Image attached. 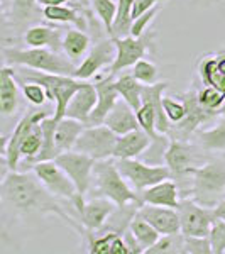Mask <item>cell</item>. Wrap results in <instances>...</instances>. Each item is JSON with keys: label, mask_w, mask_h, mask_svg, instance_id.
Returning <instances> with one entry per match:
<instances>
[{"label": "cell", "mask_w": 225, "mask_h": 254, "mask_svg": "<svg viewBox=\"0 0 225 254\" xmlns=\"http://www.w3.org/2000/svg\"><path fill=\"white\" fill-rule=\"evenodd\" d=\"M95 88H97V105L93 109V112L90 114L87 126H100L105 122V117L109 116V112L113 109V105L117 104V100L120 98L118 90L115 87V76H112L109 73L105 78L98 76L95 80Z\"/></svg>", "instance_id": "e0dca14e"}, {"label": "cell", "mask_w": 225, "mask_h": 254, "mask_svg": "<svg viewBox=\"0 0 225 254\" xmlns=\"http://www.w3.org/2000/svg\"><path fill=\"white\" fill-rule=\"evenodd\" d=\"M55 161L66 171V175L75 182L80 195L87 196L92 187L93 180V168H95V159L90 158L88 154H83L80 151H66L55 158Z\"/></svg>", "instance_id": "5bb4252c"}, {"label": "cell", "mask_w": 225, "mask_h": 254, "mask_svg": "<svg viewBox=\"0 0 225 254\" xmlns=\"http://www.w3.org/2000/svg\"><path fill=\"white\" fill-rule=\"evenodd\" d=\"M117 207L118 205H115L110 198L92 196L90 200H85L83 207L78 210V219L85 231H102Z\"/></svg>", "instance_id": "2e32d148"}, {"label": "cell", "mask_w": 225, "mask_h": 254, "mask_svg": "<svg viewBox=\"0 0 225 254\" xmlns=\"http://www.w3.org/2000/svg\"><path fill=\"white\" fill-rule=\"evenodd\" d=\"M163 109H165L166 117L169 119L171 126L181 122L186 116V104L181 95L176 97H163Z\"/></svg>", "instance_id": "f35d334b"}, {"label": "cell", "mask_w": 225, "mask_h": 254, "mask_svg": "<svg viewBox=\"0 0 225 254\" xmlns=\"http://www.w3.org/2000/svg\"><path fill=\"white\" fill-rule=\"evenodd\" d=\"M87 124L76 121V119L63 117L56 126L55 130V146H56V154L66 153V151L75 149V144L78 141L80 134L83 132V129Z\"/></svg>", "instance_id": "f1b7e54d"}, {"label": "cell", "mask_w": 225, "mask_h": 254, "mask_svg": "<svg viewBox=\"0 0 225 254\" xmlns=\"http://www.w3.org/2000/svg\"><path fill=\"white\" fill-rule=\"evenodd\" d=\"M215 215H217V219H222V220H225V200H222V202L219 203L215 208Z\"/></svg>", "instance_id": "7dc6e473"}, {"label": "cell", "mask_w": 225, "mask_h": 254, "mask_svg": "<svg viewBox=\"0 0 225 254\" xmlns=\"http://www.w3.org/2000/svg\"><path fill=\"white\" fill-rule=\"evenodd\" d=\"M129 231L136 236V239L141 243V246L144 248V253L151 248L153 244H156V241L161 237V234L153 227L147 220L142 217L139 212H136V215L132 217L129 224Z\"/></svg>", "instance_id": "836d02e7"}, {"label": "cell", "mask_w": 225, "mask_h": 254, "mask_svg": "<svg viewBox=\"0 0 225 254\" xmlns=\"http://www.w3.org/2000/svg\"><path fill=\"white\" fill-rule=\"evenodd\" d=\"M193 2H200V3H205V5H210V3H215L219 0H193Z\"/></svg>", "instance_id": "c3c4849f"}, {"label": "cell", "mask_w": 225, "mask_h": 254, "mask_svg": "<svg viewBox=\"0 0 225 254\" xmlns=\"http://www.w3.org/2000/svg\"><path fill=\"white\" fill-rule=\"evenodd\" d=\"M105 126L109 129H112L117 136H122V134H127L130 130L139 129V122H137V116L136 110H134L124 98H118L117 104L113 105V109L109 112V116L105 117Z\"/></svg>", "instance_id": "484cf974"}, {"label": "cell", "mask_w": 225, "mask_h": 254, "mask_svg": "<svg viewBox=\"0 0 225 254\" xmlns=\"http://www.w3.org/2000/svg\"><path fill=\"white\" fill-rule=\"evenodd\" d=\"M181 219V234L195 237H210L217 215L214 208L200 205L193 198H181L178 207Z\"/></svg>", "instance_id": "7c38bea8"}, {"label": "cell", "mask_w": 225, "mask_h": 254, "mask_svg": "<svg viewBox=\"0 0 225 254\" xmlns=\"http://www.w3.org/2000/svg\"><path fill=\"white\" fill-rule=\"evenodd\" d=\"M137 212L153 225L161 236L166 234H179L181 232V219H179L178 208L161 207V205H149L142 203Z\"/></svg>", "instance_id": "ac0fdd59"}, {"label": "cell", "mask_w": 225, "mask_h": 254, "mask_svg": "<svg viewBox=\"0 0 225 254\" xmlns=\"http://www.w3.org/2000/svg\"><path fill=\"white\" fill-rule=\"evenodd\" d=\"M32 171H34L36 176L41 180V183H43L53 195H56L58 198H63L64 202L71 203V207L75 208V212H76V217H78V210L85 203V196L80 195L75 182L69 178L66 175V171H64L55 159L36 163V165L32 166Z\"/></svg>", "instance_id": "8992f818"}, {"label": "cell", "mask_w": 225, "mask_h": 254, "mask_svg": "<svg viewBox=\"0 0 225 254\" xmlns=\"http://www.w3.org/2000/svg\"><path fill=\"white\" fill-rule=\"evenodd\" d=\"M15 76H17V80H24V81H38V83H41L46 88L48 100L55 102V114H53V117L56 121H61L64 117L69 100H71L73 95L83 85V80H78L75 76L58 75V73H46L31 68L15 69Z\"/></svg>", "instance_id": "5b68a950"}, {"label": "cell", "mask_w": 225, "mask_h": 254, "mask_svg": "<svg viewBox=\"0 0 225 254\" xmlns=\"http://www.w3.org/2000/svg\"><path fill=\"white\" fill-rule=\"evenodd\" d=\"M203 154H208L195 142L183 139H171L165 154V165L171 170V175L178 178V182H185V193H190V170L193 166L203 165Z\"/></svg>", "instance_id": "52a82bcc"}, {"label": "cell", "mask_w": 225, "mask_h": 254, "mask_svg": "<svg viewBox=\"0 0 225 254\" xmlns=\"http://www.w3.org/2000/svg\"><path fill=\"white\" fill-rule=\"evenodd\" d=\"M90 191L93 193L92 196L110 198L118 207L130 205V203L142 205L141 196L118 171L117 161H112V159H102L95 163Z\"/></svg>", "instance_id": "3957f363"}, {"label": "cell", "mask_w": 225, "mask_h": 254, "mask_svg": "<svg viewBox=\"0 0 225 254\" xmlns=\"http://www.w3.org/2000/svg\"><path fill=\"white\" fill-rule=\"evenodd\" d=\"M141 202L149 203V205H161V207H171L178 208L181 203V191H179L178 183H174L171 178L163 180L156 185L146 188L141 193Z\"/></svg>", "instance_id": "7402d4cb"}, {"label": "cell", "mask_w": 225, "mask_h": 254, "mask_svg": "<svg viewBox=\"0 0 225 254\" xmlns=\"http://www.w3.org/2000/svg\"><path fill=\"white\" fill-rule=\"evenodd\" d=\"M159 14V5L153 7V9H149L147 12H144V14H141L137 19L132 20V26H130V36H136V38H139V36H142L146 31H149L147 27H149V24L153 22L154 19H156V15Z\"/></svg>", "instance_id": "7bdbcfd3"}, {"label": "cell", "mask_w": 225, "mask_h": 254, "mask_svg": "<svg viewBox=\"0 0 225 254\" xmlns=\"http://www.w3.org/2000/svg\"><path fill=\"white\" fill-rule=\"evenodd\" d=\"M97 100H98V95H97L95 85L88 83V81H83L81 88L73 95L71 100H69L64 117L76 119V121L87 124L90 114L93 112V109H95V105H97Z\"/></svg>", "instance_id": "603a6c76"}, {"label": "cell", "mask_w": 225, "mask_h": 254, "mask_svg": "<svg viewBox=\"0 0 225 254\" xmlns=\"http://www.w3.org/2000/svg\"><path fill=\"white\" fill-rule=\"evenodd\" d=\"M90 5H92L93 14H97L98 20L102 22L109 38H112L113 20L117 15V2H113V0H90Z\"/></svg>", "instance_id": "e575fe53"}, {"label": "cell", "mask_w": 225, "mask_h": 254, "mask_svg": "<svg viewBox=\"0 0 225 254\" xmlns=\"http://www.w3.org/2000/svg\"><path fill=\"white\" fill-rule=\"evenodd\" d=\"M117 168L137 193L173 176L166 165H151L146 161H139L136 158L117 159Z\"/></svg>", "instance_id": "ba28073f"}, {"label": "cell", "mask_w": 225, "mask_h": 254, "mask_svg": "<svg viewBox=\"0 0 225 254\" xmlns=\"http://www.w3.org/2000/svg\"><path fill=\"white\" fill-rule=\"evenodd\" d=\"M115 58H117V46L113 38L98 41L95 46L90 48L88 55L76 66V71L73 76L78 80L87 81L90 78H93V76H97L104 68H109L110 71Z\"/></svg>", "instance_id": "9a60e30c"}, {"label": "cell", "mask_w": 225, "mask_h": 254, "mask_svg": "<svg viewBox=\"0 0 225 254\" xmlns=\"http://www.w3.org/2000/svg\"><path fill=\"white\" fill-rule=\"evenodd\" d=\"M154 38L156 32L146 31L142 36H124V38H113L117 46V58L110 68V75L117 76L118 73L125 71L127 68H132L139 60H142L149 53V49L154 48Z\"/></svg>", "instance_id": "30bf717a"}, {"label": "cell", "mask_w": 225, "mask_h": 254, "mask_svg": "<svg viewBox=\"0 0 225 254\" xmlns=\"http://www.w3.org/2000/svg\"><path fill=\"white\" fill-rule=\"evenodd\" d=\"M183 254H210L212 243L210 237H195L183 234Z\"/></svg>", "instance_id": "b9f144b4"}, {"label": "cell", "mask_w": 225, "mask_h": 254, "mask_svg": "<svg viewBox=\"0 0 225 254\" xmlns=\"http://www.w3.org/2000/svg\"><path fill=\"white\" fill-rule=\"evenodd\" d=\"M2 55L5 64L22 66L31 69H39L46 73H58V75L73 76L76 71V64L68 58L64 53L53 51L49 48H2Z\"/></svg>", "instance_id": "277c9868"}, {"label": "cell", "mask_w": 225, "mask_h": 254, "mask_svg": "<svg viewBox=\"0 0 225 254\" xmlns=\"http://www.w3.org/2000/svg\"><path fill=\"white\" fill-rule=\"evenodd\" d=\"M183 234H166L161 236L156 241V244H153L146 251V254H179L183 253Z\"/></svg>", "instance_id": "74e56055"}, {"label": "cell", "mask_w": 225, "mask_h": 254, "mask_svg": "<svg viewBox=\"0 0 225 254\" xmlns=\"http://www.w3.org/2000/svg\"><path fill=\"white\" fill-rule=\"evenodd\" d=\"M115 87L118 90V95L120 98H124L125 102L132 107L134 110H139V107L142 105V88L144 85L139 81L132 73H118V76L115 78Z\"/></svg>", "instance_id": "4dcf8cb0"}, {"label": "cell", "mask_w": 225, "mask_h": 254, "mask_svg": "<svg viewBox=\"0 0 225 254\" xmlns=\"http://www.w3.org/2000/svg\"><path fill=\"white\" fill-rule=\"evenodd\" d=\"M87 237V251L90 254H130L124 236L117 231H104L95 236L93 231H85Z\"/></svg>", "instance_id": "44dd1931"}, {"label": "cell", "mask_w": 225, "mask_h": 254, "mask_svg": "<svg viewBox=\"0 0 225 254\" xmlns=\"http://www.w3.org/2000/svg\"><path fill=\"white\" fill-rule=\"evenodd\" d=\"M22 39L27 48H49L53 51L63 53L61 29H56V27L36 24V26L27 27Z\"/></svg>", "instance_id": "d4e9b609"}, {"label": "cell", "mask_w": 225, "mask_h": 254, "mask_svg": "<svg viewBox=\"0 0 225 254\" xmlns=\"http://www.w3.org/2000/svg\"><path fill=\"white\" fill-rule=\"evenodd\" d=\"M117 134L109 129L105 124L100 126H87L80 134L75 144V151L88 154L95 161L113 158V151L117 144Z\"/></svg>", "instance_id": "8fae6325"}, {"label": "cell", "mask_w": 225, "mask_h": 254, "mask_svg": "<svg viewBox=\"0 0 225 254\" xmlns=\"http://www.w3.org/2000/svg\"><path fill=\"white\" fill-rule=\"evenodd\" d=\"M196 98H198L200 105L205 107L207 110L217 114V110L222 109V105L225 104V93L220 92L210 85H203L202 87H196Z\"/></svg>", "instance_id": "8d00e7d4"}, {"label": "cell", "mask_w": 225, "mask_h": 254, "mask_svg": "<svg viewBox=\"0 0 225 254\" xmlns=\"http://www.w3.org/2000/svg\"><path fill=\"white\" fill-rule=\"evenodd\" d=\"M51 116V110H29L27 114H24L22 119L17 122V126L14 127L9 139H3L2 146V154L5 158L7 168L10 171H17L19 163H20V153L19 147L22 139L29 134V130L34 126L41 124L46 117Z\"/></svg>", "instance_id": "4fadbf2b"}, {"label": "cell", "mask_w": 225, "mask_h": 254, "mask_svg": "<svg viewBox=\"0 0 225 254\" xmlns=\"http://www.w3.org/2000/svg\"><path fill=\"white\" fill-rule=\"evenodd\" d=\"M193 142L208 154H225V116H217L208 126L193 134Z\"/></svg>", "instance_id": "d6986e66"}, {"label": "cell", "mask_w": 225, "mask_h": 254, "mask_svg": "<svg viewBox=\"0 0 225 254\" xmlns=\"http://www.w3.org/2000/svg\"><path fill=\"white\" fill-rule=\"evenodd\" d=\"M163 2H166V0H136V2H134V7H132V20Z\"/></svg>", "instance_id": "f6af8a7d"}, {"label": "cell", "mask_w": 225, "mask_h": 254, "mask_svg": "<svg viewBox=\"0 0 225 254\" xmlns=\"http://www.w3.org/2000/svg\"><path fill=\"white\" fill-rule=\"evenodd\" d=\"M92 14L81 10L76 5H53V7H43V17L51 22L58 24H73L78 29L87 31V22Z\"/></svg>", "instance_id": "83f0119b"}, {"label": "cell", "mask_w": 225, "mask_h": 254, "mask_svg": "<svg viewBox=\"0 0 225 254\" xmlns=\"http://www.w3.org/2000/svg\"><path fill=\"white\" fill-rule=\"evenodd\" d=\"M19 80L15 69L5 64L0 69V112L12 116L19 107Z\"/></svg>", "instance_id": "4316f807"}, {"label": "cell", "mask_w": 225, "mask_h": 254, "mask_svg": "<svg viewBox=\"0 0 225 254\" xmlns=\"http://www.w3.org/2000/svg\"><path fill=\"white\" fill-rule=\"evenodd\" d=\"M2 203L9 207L12 212L22 215H56L63 219L73 231L85 234V227L81 225L78 217L71 215L64 210L58 202V196L53 195L46 187L41 183L36 173H22V171H10L3 176L0 185Z\"/></svg>", "instance_id": "6da1fadb"}, {"label": "cell", "mask_w": 225, "mask_h": 254, "mask_svg": "<svg viewBox=\"0 0 225 254\" xmlns=\"http://www.w3.org/2000/svg\"><path fill=\"white\" fill-rule=\"evenodd\" d=\"M153 139L149 137V134L146 130H142L141 127L136 130H130L127 134H122L117 137L115 151H113V158L115 159H130L142 156L146 153V149L151 146Z\"/></svg>", "instance_id": "cb8c5ba5"}, {"label": "cell", "mask_w": 225, "mask_h": 254, "mask_svg": "<svg viewBox=\"0 0 225 254\" xmlns=\"http://www.w3.org/2000/svg\"><path fill=\"white\" fill-rule=\"evenodd\" d=\"M132 73L136 78L141 81L142 85H153L158 81V66L153 63V61H147V60H139L136 64L132 66Z\"/></svg>", "instance_id": "60d3db41"}, {"label": "cell", "mask_w": 225, "mask_h": 254, "mask_svg": "<svg viewBox=\"0 0 225 254\" xmlns=\"http://www.w3.org/2000/svg\"><path fill=\"white\" fill-rule=\"evenodd\" d=\"M210 243H212V253L214 254L225 253V220L222 219L215 220L210 232Z\"/></svg>", "instance_id": "ee69618b"}, {"label": "cell", "mask_w": 225, "mask_h": 254, "mask_svg": "<svg viewBox=\"0 0 225 254\" xmlns=\"http://www.w3.org/2000/svg\"><path fill=\"white\" fill-rule=\"evenodd\" d=\"M19 85H20V90H22V95L29 102L31 105H43L44 102L48 100V93H46V88L43 87L38 81H24V80H19Z\"/></svg>", "instance_id": "ab89813d"}, {"label": "cell", "mask_w": 225, "mask_h": 254, "mask_svg": "<svg viewBox=\"0 0 225 254\" xmlns=\"http://www.w3.org/2000/svg\"><path fill=\"white\" fill-rule=\"evenodd\" d=\"M38 0H10L9 19L14 27H24L31 24L38 15H43V10H38Z\"/></svg>", "instance_id": "1f68e13d"}, {"label": "cell", "mask_w": 225, "mask_h": 254, "mask_svg": "<svg viewBox=\"0 0 225 254\" xmlns=\"http://www.w3.org/2000/svg\"><path fill=\"white\" fill-rule=\"evenodd\" d=\"M69 0H38L39 7H53V5H63Z\"/></svg>", "instance_id": "bcb514c9"}, {"label": "cell", "mask_w": 225, "mask_h": 254, "mask_svg": "<svg viewBox=\"0 0 225 254\" xmlns=\"http://www.w3.org/2000/svg\"><path fill=\"white\" fill-rule=\"evenodd\" d=\"M179 95H181V98L186 104V116L181 122L171 126V130L168 136L171 139L190 141L196 130L208 126L214 121L217 117V114L200 105L198 98H196V87H191L188 92H183V93H179Z\"/></svg>", "instance_id": "9c48e42d"}, {"label": "cell", "mask_w": 225, "mask_h": 254, "mask_svg": "<svg viewBox=\"0 0 225 254\" xmlns=\"http://www.w3.org/2000/svg\"><path fill=\"white\" fill-rule=\"evenodd\" d=\"M224 156H225V154H224Z\"/></svg>", "instance_id": "816d5d0a"}, {"label": "cell", "mask_w": 225, "mask_h": 254, "mask_svg": "<svg viewBox=\"0 0 225 254\" xmlns=\"http://www.w3.org/2000/svg\"><path fill=\"white\" fill-rule=\"evenodd\" d=\"M190 195L200 205L215 208L225 200V156L207 159L190 170Z\"/></svg>", "instance_id": "7a4b0ae2"}, {"label": "cell", "mask_w": 225, "mask_h": 254, "mask_svg": "<svg viewBox=\"0 0 225 254\" xmlns=\"http://www.w3.org/2000/svg\"><path fill=\"white\" fill-rule=\"evenodd\" d=\"M90 43H92V39L87 32L78 29V27H73V29H68L66 34L63 36V53L78 66L83 61L81 58L88 55Z\"/></svg>", "instance_id": "f546056e"}, {"label": "cell", "mask_w": 225, "mask_h": 254, "mask_svg": "<svg viewBox=\"0 0 225 254\" xmlns=\"http://www.w3.org/2000/svg\"><path fill=\"white\" fill-rule=\"evenodd\" d=\"M224 254H225V253H224Z\"/></svg>", "instance_id": "f5cc1de1"}, {"label": "cell", "mask_w": 225, "mask_h": 254, "mask_svg": "<svg viewBox=\"0 0 225 254\" xmlns=\"http://www.w3.org/2000/svg\"><path fill=\"white\" fill-rule=\"evenodd\" d=\"M43 141H44L43 127H41V124H38V126L32 127L29 130V134H27V136L22 139V142H20L19 166H22V165L32 166V161L38 158V154L41 153V149H43Z\"/></svg>", "instance_id": "d6a6232c"}, {"label": "cell", "mask_w": 225, "mask_h": 254, "mask_svg": "<svg viewBox=\"0 0 225 254\" xmlns=\"http://www.w3.org/2000/svg\"><path fill=\"white\" fill-rule=\"evenodd\" d=\"M136 116H137L139 127H141L142 130H146L153 141H158V139L163 136V134L158 130V117H156V112H154V109L151 107V104H147V102H142V105L139 107V110L136 112Z\"/></svg>", "instance_id": "d590c367"}, {"label": "cell", "mask_w": 225, "mask_h": 254, "mask_svg": "<svg viewBox=\"0 0 225 254\" xmlns=\"http://www.w3.org/2000/svg\"><path fill=\"white\" fill-rule=\"evenodd\" d=\"M3 2H5V0H3Z\"/></svg>", "instance_id": "f907efd6"}, {"label": "cell", "mask_w": 225, "mask_h": 254, "mask_svg": "<svg viewBox=\"0 0 225 254\" xmlns=\"http://www.w3.org/2000/svg\"><path fill=\"white\" fill-rule=\"evenodd\" d=\"M196 73L203 85H210L225 93V51L202 56Z\"/></svg>", "instance_id": "ffe728a7"}, {"label": "cell", "mask_w": 225, "mask_h": 254, "mask_svg": "<svg viewBox=\"0 0 225 254\" xmlns=\"http://www.w3.org/2000/svg\"><path fill=\"white\" fill-rule=\"evenodd\" d=\"M217 116H225V104L222 105V109L217 110Z\"/></svg>", "instance_id": "681fc988"}]
</instances>
